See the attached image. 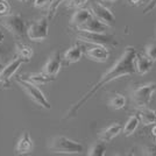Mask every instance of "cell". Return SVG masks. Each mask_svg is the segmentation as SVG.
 Wrapping results in <instances>:
<instances>
[{
    "label": "cell",
    "instance_id": "7",
    "mask_svg": "<svg viewBox=\"0 0 156 156\" xmlns=\"http://www.w3.org/2000/svg\"><path fill=\"white\" fill-rule=\"evenodd\" d=\"M156 90V83H147V84L140 85L139 87L134 89V91L132 93V98L134 104L137 107H146L149 104L150 99L153 93Z\"/></svg>",
    "mask_w": 156,
    "mask_h": 156
},
{
    "label": "cell",
    "instance_id": "11",
    "mask_svg": "<svg viewBox=\"0 0 156 156\" xmlns=\"http://www.w3.org/2000/svg\"><path fill=\"white\" fill-rule=\"evenodd\" d=\"M86 56L96 62H106L110 58V51L105 46L94 44V46L86 50Z\"/></svg>",
    "mask_w": 156,
    "mask_h": 156
},
{
    "label": "cell",
    "instance_id": "32",
    "mask_svg": "<svg viewBox=\"0 0 156 156\" xmlns=\"http://www.w3.org/2000/svg\"><path fill=\"white\" fill-rule=\"evenodd\" d=\"M4 37H5V35H4V32L1 30V28H0V43L4 41Z\"/></svg>",
    "mask_w": 156,
    "mask_h": 156
},
{
    "label": "cell",
    "instance_id": "29",
    "mask_svg": "<svg viewBox=\"0 0 156 156\" xmlns=\"http://www.w3.org/2000/svg\"><path fill=\"white\" fill-rule=\"evenodd\" d=\"M89 0H70L69 4H68V7H80L85 5Z\"/></svg>",
    "mask_w": 156,
    "mask_h": 156
},
{
    "label": "cell",
    "instance_id": "23",
    "mask_svg": "<svg viewBox=\"0 0 156 156\" xmlns=\"http://www.w3.org/2000/svg\"><path fill=\"white\" fill-rule=\"evenodd\" d=\"M106 153V144L105 141H99L96 142L91 147V149L89 150V155L90 156H104Z\"/></svg>",
    "mask_w": 156,
    "mask_h": 156
},
{
    "label": "cell",
    "instance_id": "30",
    "mask_svg": "<svg viewBox=\"0 0 156 156\" xmlns=\"http://www.w3.org/2000/svg\"><path fill=\"white\" fill-rule=\"evenodd\" d=\"M155 7H156V0H150V2L148 4V6L143 9V13L144 14L149 13L150 11H151V9H154Z\"/></svg>",
    "mask_w": 156,
    "mask_h": 156
},
{
    "label": "cell",
    "instance_id": "27",
    "mask_svg": "<svg viewBox=\"0 0 156 156\" xmlns=\"http://www.w3.org/2000/svg\"><path fill=\"white\" fill-rule=\"evenodd\" d=\"M143 154L144 155H149V156H156V143L155 144H151L148 146L143 149Z\"/></svg>",
    "mask_w": 156,
    "mask_h": 156
},
{
    "label": "cell",
    "instance_id": "9",
    "mask_svg": "<svg viewBox=\"0 0 156 156\" xmlns=\"http://www.w3.org/2000/svg\"><path fill=\"white\" fill-rule=\"evenodd\" d=\"M23 63H27L26 59L22 58V57H18V58L13 59L9 64L4 66V69L0 71V83H2L4 85L8 84L9 79L13 77V75L18 71V69Z\"/></svg>",
    "mask_w": 156,
    "mask_h": 156
},
{
    "label": "cell",
    "instance_id": "28",
    "mask_svg": "<svg viewBox=\"0 0 156 156\" xmlns=\"http://www.w3.org/2000/svg\"><path fill=\"white\" fill-rule=\"evenodd\" d=\"M52 2H54V0H35L34 6L36 8H41V7H44L47 5H51Z\"/></svg>",
    "mask_w": 156,
    "mask_h": 156
},
{
    "label": "cell",
    "instance_id": "4",
    "mask_svg": "<svg viewBox=\"0 0 156 156\" xmlns=\"http://www.w3.org/2000/svg\"><path fill=\"white\" fill-rule=\"evenodd\" d=\"M76 35L79 41L87 42L91 44H100V46H115L117 41L114 40L113 36L107 35L105 33H94V32H87V30H76Z\"/></svg>",
    "mask_w": 156,
    "mask_h": 156
},
{
    "label": "cell",
    "instance_id": "38",
    "mask_svg": "<svg viewBox=\"0 0 156 156\" xmlns=\"http://www.w3.org/2000/svg\"><path fill=\"white\" fill-rule=\"evenodd\" d=\"M154 137H155V142H156V136H154Z\"/></svg>",
    "mask_w": 156,
    "mask_h": 156
},
{
    "label": "cell",
    "instance_id": "33",
    "mask_svg": "<svg viewBox=\"0 0 156 156\" xmlns=\"http://www.w3.org/2000/svg\"><path fill=\"white\" fill-rule=\"evenodd\" d=\"M132 4H140V2H142V1H146V0H129Z\"/></svg>",
    "mask_w": 156,
    "mask_h": 156
},
{
    "label": "cell",
    "instance_id": "1",
    "mask_svg": "<svg viewBox=\"0 0 156 156\" xmlns=\"http://www.w3.org/2000/svg\"><path fill=\"white\" fill-rule=\"evenodd\" d=\"M136 55L137 52L134 47H126L124 52H122V55L118 58L117 62L105 72L104 75L100 77V79L78 100L77 103H75V104L72 105V107L66 113L68 114L66 118L75 117L78 111L80 110L99 90H101L108 83L115 80L118 78H121L124 77V76H130V75L135 73L136 72V68H135Z\"/></svg>",
    "mask_w": 156,
    "mask_h": 156
},
{
    "label": "cell",
    "instance_id": "21",
    "mask_svg": "<svg viewBox=\"0 0 156 156\" xmlns=\"http://www.w3.org/2000/svg\"><path fill=\"white\" fill-rule=\"evenodd\" d=\"M15 50H16L18 57H22V58L26 59L27 62H29L30 58L33 57V49L29 46H27V44H23V43H16Z\"/></svg>",
    "mask_w": 156,
    "mask_h": 156
},
{
    "label": "cell",
    "instance_id": "13",
    "mask_svg": "<svg viewBox=\"0 0 156 156\" xmlns=\"http://www.w3.org/2000/svg\"><path fill=\"white\" fill-rule=\"evenodd\" d=\"M93 16L91 9H86V8H79L77 9L71 18V25L75 27H80L84 23H86Z\"/></svg>",
    "mask_w": 156,
    "mask_h": 156
},
{
    "label": "cell",
    "instance_id": "14",
    "mask_svg": "<svg viewBox=\"0 0 156 156\" xmlns=\"http://www.w3.org/2000/svg\"><path fill=\"white\" fill-rule=\"evenodd\" d=\"M32 149H33L32 137H30L28 132H25L19 139L18 143H16L15 151H16V154L22 155V154H28L29 151H32Z\"/></svg>",
    "mask_w": 156,
    "mask_h": 156
},
{
    "label": "cell",
    "instance_id": "18",
    "mask_svg": "<svg viewBox=\"0 0 156 156\" xmlns=\"http://www.w3.org/2000/svg\"><path fill=\"white\" fill-rule=\"evenodd\" d=\"M140 118L139 115H130L129 119L127 120V122L125 124L124 126V132L125 136H130V135H133L135 132H136L137 127H139V125H140Z\"/></svg>",
    "mask_w": 156,
    "mask_h": 156
},
{
    "label": "cell",
    "instance_id": "39",
    "mask_svg": "<svg viewBox=\"0 0 156 156\" xmlns=\"http://www.w3.org/2000/svg\"><path fill=\"white\" fill-rule=\"evenodd\" d=\"M1 1H4V0H0V2H1Z\"/></svg>",
    "mask_w": 156,
    "mask_h": 156
},
{
    "label": "cell",
    "instance_id": "17",
    "mask_svg": "<svg viewBox=\"0 0 156 156\" xmlns=\"http://www.w3.org/2000/svg\"><path fill=\"white\" fill-rule=\"evenodd\" d=\"M82 55H83L82 47L78 46V44H75V46L70 47L64 52V59L68 63H77L82 58Z\"/></svg>",
    "mask_w": 156,
    "mask_h": 156
},
{
    "label": "cell",
    "instance_id": "8",
    "mask_svg": "<svg viewBox=\"0 0 156 156\" xmlns=\"http://www.w3.org/2000/svg\"><path fill=\"white\" fill-rule=\"evenodd\" d=\"M91 12L94 18H97L99 21H101L106 26L113 27L115 25V16L106 6L100 2H94L91 5Z\"/></svg>",
    "mask_w": 156,
    "mask_h": 156
},
{
    "label": "cell",
    "instance_id": "37",
    "mask_svg": "<svg viewBox=\"0 0 156 156\" xmlns=\"http://www.w3.org/2000/svg\"><path fill=\"white\" fill-rule=\"evenodd\" d=\"M2 69H4V65H2V64H1V63H0V71H1Z\"/></svg>",
    "mask_w": 156,
    "mask_h": 156
},
{
    "label": "cell",
    "instance_id": "36",
    "mask_svg": "<svg viewBox=\"0 0 156 156\" xmlns=\"http://www.w3.org/2000/svg\"><path fill=\"white\" fill-rule=\"evenodd\" d=\"M106 1H108V2H115L117 0H106Z\"/></svg>",
    "mask_w": 156,
    "mask_h": 156
},
{
    "label": "cell",
    "instance_id": "24",
    "mask_svg": "<svg viewBox=\"0 0 156 156\" xmlns=\"http://www.w3.org/2000/svg\"><path fill=\"white\" fill-rule=\"evenodd\" d=\"M146 55H147L153 62H155L156 61V44L155 43H151L149 46H147V48H146Z\"/></svg>",
    "mask_w": 156,
    "mask_h": 156
},
{
    "label": "cell",
    "instance_id": "35",
    "mask_svg": "<svg viewBox=\"0 0 156 156\" xmlns=\"http://www.w3.org/2000/svg\"><path fill=\"white\" fill-rule=\"evenodd\" d=\"M21 2H28V1H30V0H19Z\"/></svg>",
    "mask_w": 156,
    "mask_h": 156
},
{
    "label": "cell",
    "instance_id": "15",
    "mask_svg": "<svg viewBox=\"0 0 156 156\" xmlns=\"http://www.w3.org/2000/svg\"><path fill=\"white\" fill-rule=\"evenodd\" d=\"M107 28H108V26H106L101 21H99L97 18L92 16L91 19L89 20L86 23H84L83 26L78 27L77 29L87 30V32H94V33H105Z\"/></svg>",
    "mask_w": 156,
    "mask_h": 156
},
{
    "label": "cell",
    "instance_id": "34",
    "mask_svg": "<svg viewBox=\"0 0 156 156\" xmlns=\"http://www.w3.org/2000/svg\"><path fill=\"white\" fill-rule=\"evenodd\" d=\"M151 133H153V135H154V136H156V125L154 126V127H153V129H151Z\"/></svg>",
    "mask_w": 156,
    "mask_h": 156
},
{
    "label": "cell",
    "instance_id": "22",
    "mask_svg": "<svg viewBox=\"0 0 156 156\" xmlns=\"http://www.w3.org/2000/svg\"><path fill=\"white\" fill-rule=\"evenodd\" d=\"M126 103H127V100H126L125 96L120 94V93H115L114 96L111 97L108 105L113 110H121V108H124L125 106H126Z\"/></svg>",
    "mask_w": 156,
    "mask_h": 156
},
{
    "label": "cell",
    "instance_id": "3",
    "mask_svg": "<svg viewBox=\"0 0 156 156\" xmlns=\"http://www.w3.org/2000/svg\"><path fill=\"white\" fill-rule=\"evenodd\" d=\"M16 83L26 91V93L29 96V98L32 99L35 104H37L39 106L46 108V110H50L51 105L48 101V99L46 98V96L43 94V92L37 87V85L27 80L25 78H16Z\"/></svg>",
    "mask_w": 156,
    "mask_h": 156
},
{
    "label": "cell",
    "instance_id": "31",
    "mask_svg": "<svg viewBox=\"0 0 156 156\" xmlns=\"http://www.w3.org/2000/svg\"><path fill=\"white\" fill-rule=\"evenodd\" d=\"M5 48H4V47L1 46V43H0V57H1V56H4V55H5Z\"/></svg>",
    "mask_w": 156,
    "mask_h": 156
},
{
    "label": "cell",
    "instance_id": "10",
    "mask_svg": "<svg viewBox=\"0 0 156 156\" xmlns=\"http://www.w3.org/2000/svg\"><path fill=\"white\" fill-rule=\"evenodd\" d=\"M62 68V59L59 56L58 52H54L51 56L49 57V59L47 61V63L43 66L42 72H44L46 75L50 76V77H56L57 73L59 72Z\"/></svg>",
    "mask_w": 156,
    "mask_h": 156
},
{
    "label": "cell",
    "instance_id": "20",
    "mask_svg": "<svg viewBox=\"0 0 156 156\" xmlns=\"http://www.w3.org/2000/svg\"><path fill=\"white\" fill-rule=\"evenodd\" d=\"M139 118H140L141 122L144 126L156 124V112L153 110H149V108L142 107V110L139 112Z\"/></svg>",
    "mask_w": 156,
    "mask_h": 156
},
{
    "label": "cell",
    "instance_id": "2",
    "mask_svg": "<svg viewBox=\"0 0 156 156\" xmlns=\"http://www.w3.org/2000/svg\"><path fill=\"white\" fill-rule=\"evenodd\" d=\"M49 147L52 151L59 154H80L84 149L79 142L62 135L54 137Z\"/></svg>",
    "mask_w": 156,
    "mask_h": 156
},
{
    "label": "cell",
    "instance_id": "16",
    "mask_svg": "<svg viewBox=\"0 0 156 156\" xmlns=\"http://www.w3.org/2000/svg\"><path fill=\"white\" fill-rule=\"evenodd\" d=\"M153 61L147 56V55H136L135 58V68H136V72H139L140 75H146L147 72H149V70L153 66Z\"/></svg>",
    "mask_w": 156,
    "mask_h": 156
},
{
    "label": "cell",
    "instance_id": "5",
    "mask_svg": "<svg viewBox=\"0 0 156 156\" xmlns=\"http://www.w3.org/2000/svg\"><path fill=\"white\" fill-rule=\"evenodd\" d=\"M49 33V19L48 16H42L30 23L27 28V36L30 41L41 42L47 39Z\"/></svg>",
    "mask_w": 156,
    "mask_h": 156
},
{
    "label": "cell",
    "instance_id": "6",
    "mask_svg": "<svg viewBox=\"0 0 156 156\" xmlns=\"http://www.w3.org/2000/svg\"><path fill=\"white\" fill-rule=\"evenodd\" d=\"M1 23L13 36L18 37V39L23 37L25 34H27L25 21L20 14H8L2 19Z\"/></svg>",
    "mask_w": 156,
    "mask_h": 156
},
{
    "label": "cell",
    "instance_id": "25",
    "mask_svg": "<svg viewBox=\"0 0 156 156\" xmlns=\"http://www.w3.org/2000/svg\"><path fill=\"white\" fill-rule=\"evenodd\" d=\"M11 12V5L7 2V0H4L0 2V15L1 16H6Z\"/></svg>",
    "mask_w": 156,
    "mask_h": 156
},
{
    "label": "cell",
    "instance_id": "19",
    "mask_svg": "<svg viewBox=\"0 0 156 156\" xmlns=\"http://www.w3.org/2000/svg\"><path fill=\"white\" fill-rule=\"evenodd\" d=\"M25 79L32 82L34 84L39 85V84H47L49 82H52V80H55V77H50V76L46 75L44 72H40V73H29V75H26Z\"/></svg>",
    "mask_w": 156,
    "mask_h": 156
},
{
    "label": "cell",
    "instance_id": "12",
    "mask_svg": "<svg viewBox=\"0 0 156 156\" xmlns=\"http://www.w3.org/2000/svg\"><path fill=\"white\" fill-rule=\"evenodd\" d=\"M122 129H124V127L119 124V122L112 124L111 126L106 127L105 129H103L99 133V139L101 141H105V142H110L114 137H117L122 132Z\"/></svg>",
    "mask_w": 156,
    "mask_h": 156
},
{
    "label": "cell",
    "instance_id": "26",
    "mask_svg": "<svg viewBox=\"0 0 156 156\" xmlns=\"http://www.w3.org/2000/svg\"><path fill=\"white\" fill-rule=\"evenodd\" d=\"M63 1H65V0H54V2H52L51 5H50V7H49V15H48V19H51L52 15L56 12V9L58 8V6Z\"/></svg>",
    "mask_w": 156,
    "mask_h": 156
}]
</instances>
